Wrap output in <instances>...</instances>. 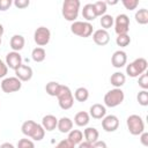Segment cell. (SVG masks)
Segmentation results:
<instances>
[{
    "label": "cell",
    "mask_w": 148,
    "mask_h": 148,
    "mask_svg": "<svg viewBox=\"0 0 148 148\" xmlns=\"http://www.w3.org/2000/svg\"><path fill=\"white\" fill-rule=\"evenodd\" d=\"M21 131L22 133L28 136L31 138L35 141H40L44 139L45 135V130L43 128V126L40 124H37L34 120H27L22 124L21 126Z\"/></svg>",
    "instance_id": "6da1fadb"
},
{
    "label": "cell",
    "mask_w": 148,
    "mask_h": 148,
    "mask_svg": "<svg viewBox=\"0 0 148 148\" xmlns=\"http://www.w3.org/2000/svg\"><path fill=\"white\" fill-rule=\"evenodd\" d=\"M80 1L79 0H65L62 3V16L65 20L69 22H74L77 18L79 10H80Z\"/></svg>",
    "instance_id": "7a4b0ae2"
},
{
    "label": "cell",
    "mask_w": 148,
    "mask_h": 148,
    "mask_svg": "<svg viewBox=\"0 0 148 148\" xmlns=\"http://www.w3.org/2000/svg\"><path fill=\"white\" fill-rule=\"evenodd\" d=\"M147 66H148V64L145 58H136L134 61L130 62L126 66V74L131 77L140 76L141 74L146 73Z\"/></svg>",
    "instance_id": "3957f363"
},
{
    "label": "cell",
    "mask_w": 148,
    "mask_h": 148,
    "mask_svg": "<svg viewBox=\"0 0 148 148\" xmlns=\"http://www.w3.org/2000/svg\"><path fill=\"white\" fill-rule=\"evenodd\" d=\"M57 98H58L59 106L62 110H68L74 104V96H73L71 89L67 86H62L61 84L60 90H59V92L57 95Z\"/></svg>",
    "instance_id": "277c9868"
},
{
    "label": "cell",
    "mask_w": 148,
    "mask_h": 148,
    "mask_svg": "<svg viewBox=\"0 0 148 148\" xmlns=\"http://www.w3.org/2000/svg\"><path fill=\"white\" fill-rule=\"evenodd\" d=\"M124 98V91L120 88H113L104 95V104L109 108H116L123 103Z\"/></svg>",
    "instance_id": "5b68a950"
},
{
    "label": "cell",
    "mask_w": 148,
    "mask_h": 148,
    "mask_svg": "<svg viewBox=\"0 0 148 148\" xmlns=\"http://www.w3.org/2000/svg\"><path fill=\"white\" fill-rule=\"evenodd\" d=\"M71 31L79 37L87 38L92 35V24L87 21H74L71 24Z\"/></svg>",
    "instance_id": "8992f818"
},
{
    "label": "cell",
    "mask_w": 148,
    "mask_h": 148,
    "mask_svg": "<svg viewBox=\"0 0 148 148\" xmlns=\"http://www.w3.org/2000/svg\"><path fill=\"white\" fill-rule=\"evenodd\" d=\"M127 130L132 135H140L145 132V123L139 114H131L126 119Z\"/></svg>",
    "instance_id": "52a82bcc"
},
{
    "label": "cell",
    "mask_w": 148,
    "mask_h": 148,
    "mask_svg": "<svg viewBox=\"0 0 148 148\" xmlns=\"http://www.w3.org/2000/svg\"><path fill=\"white\" fill-rule=\"evenodd\" d=\"M1 90L6 94H10V92H15L18 91L22 87V82L16 77V76H10V77H6L1 81Z\"/></svg>",
    "instance_id": "ba28073f"
},
{
    "label": "cell",
    "mask_w": 148,
    "mask_h": 148,
    "mask_svg": "<svg viewBox=\"0 0 148 148\" xmlns=\"http://www.w3.org/2000/svg\"><path fill=\"white\" fill-rule=\"evenodd\" d=\"M114 31L117 35H125L130 30V18L126 14H119L113 20Z\"/></svg>",
    "instance_id": "9c48e42d"
},
{
    "label": "cell",
    "mask_w": 148,
    "mask_h": 148,
    "mask_svg": "<svg viewBox=\"0 0 148 148\" xmlns=\"http://www.w3.org/2000/svg\"><path fill=\"white\" fill-rule=\"evenodd\" d=\"M51 38V31L46 27H39L35 30L34 34V40L38 46H44L49 44Z\"/></svg>",
    "instance_id": "30bf717a"
},
{
    "label": "cell",
    "mask_w": 148,
    "mask_h": 148,
    "mask_svg": "<svg viewBox=\"0 0 148 148\" xmlns=\"http://www.w3.org/2000/svg\"><path fill=\"white\" fill-rule=\"evenodd\" d=\"M102 127L105 132H114L119 127V119L114 114L105 116L102 120Z\"/></svg>",
    "instance_id": "8fae6325"
},
{
    "label": "cell",
    "mask_w": 148,
    "mask_h": 148,
    "mask_svg": "<svg viewBox=\"0 0 148 148\" xmlns=\"http://www.w3.org/2000/svg\"><path fill=\"white\" fill-rule=\"evenodd\" d=\"M6 65L7 67L12 68V69H17L21 65H22V57L18 52L12 51L9 53H7L6 56Z\"/></svg>",
    "instance_id": "7c38bea8"
},
{
    "label": "cell",
    "mask_w": 148,
    "mask_h": 148,
    "mask_svg": "<svg viewBox=\"0 0 148 148\" xmlns=\"http://www.w3.org/2000/svg\"><path fill=\"white\" fill-rule=\"evenodd\" d=\"M32 68L30 67V66H28V65H21L17 69H15V75H16V77L22 82H25V81H29V80H31V77H32Z\"/></svg>",
    "instance_id": "4fadbf2b"
},
{
    "label": "cell",
    "mask_w": 148,
    "mask_h": 148,
    "mask_svg": "<svg viewBox=\"0 0 148 148\" xmlns=\"http://www.w3.org/2000/svg\"><path fill=\"white\" fill-rule=\"evenodd\" d=\"M127 62V54L125 51H121V50H118L116 51L113 54H112V58H111V64L113 67L116 68H121L126 65Z\"/></svg>",
    "instance_id": "5bb4252c"
},
{
    "label": "cell",
    "mask_w": 148,
    "mask_h": 148,
    "mask_svg": "<svg viewBox=\"0 0 148 148\" xmlns=\"http://www.w3.org/2000/svg\"><path fill=\"white\" fill-rule=\"evenodd\" d=\"M92 39H94L95 44H97L99 46H104L110 42V35L106 30L98 29L92 34Z\"/></svg>",
    "instance_id": "9a60e30c"
},
{
    "label": "cell",
    "mask_w": 148,
    "mask_h": 148,
    "mask_svg": "<svg viewBox=\"0 0 148 148\" xmlns=\"http://www.w3.org/2000/svg\"><path fill=\"white\" fill-rule=\"evenodd\" d=\"M106 114V109L104 105L99 103H95L90 106L89 109V116L92 117L94 119H103Z\"/></svg>",
    "instance_id": "2e32d148"
},
{
    "label": "cell",
    "mask_w": 148,
    "mask_h": 148,
    "mask_svg": "<svg viewBox=\"0 0 148 148\" xmlns=\"http://www.w3.org/2000/svg\"><path fill=\"white\" fill-rule=\"evenodd\" d=\"M57 124H58V119L53 116V114H46L43 117L42 119V126L45 131H53L57 128Z\"/></svg>",
    "instance_id": "e0dca14e"
},
{
    "label": "cell",
    "mask_w": 148,
    "mask_h": 148,
    "mask_svg": "<svg viewBox=\"0 0 148 148\" xmlns=\"http://www.w3.org/2000/svg\"><path fill=\"white\" fill-rule=\"evenodd\" d=\"M57 128L59 130L60 133H69L72 131V128H73L72 119L68 118V117H61L60 119H58Z\"/></svg>",
    "instance_id": "ac0fdd59"
},
{
    "label": "cell",
    "mask_w": 148,
    "mask_h": 148,
    "mask_svg": "<svg viewBox=\"0 0 148 148\" xmlns=\"http://www.w3.org/2000/svg\"><path fill=\"white\" fill-rule=\"evenodd\" d=\"M24 43H25V39H24V37L22 35H14L10 38V47L15 52L21 51L23 49V46H24Z\"/></svg>",
    "instance_id": "d6986e66"
},
{
    "label": "cell",
    "mask_w": 148,
    "mask_h": 148,
    "mask_svg": "<svg viewBox=\"0 0 148 148\" xmlns=\"http://www.w3.org/2000/svg\"><path fill=\"white\" fill-rule=\"evenodd\" d=\"M83 136H84V139H86L87 142H89V143H95V142L98 140L99 133H98V131H97L95 127H87V128L83 131Z\"/></svg>",
    "instance_id": "ffe728a7"
},
{
    "label": "cell",
    "mask_w": 148,
    "mask_h": 148,
    "mask_svg": "<svg viewBox=\"0 0 148 148\" xmlns=\"http://www.w3.org/2000/svg\"><path fill=\"white\" fill-rule=\"evenodd\" d=\"M125 81H126V76H125V74H123L121 72H114V73L111 75V77H110V83H111L114 88H120V87H123L124 83H125Z\"/></svg>",
    "instance_id": "44dd1931"
},
{
    "label": "cell",
    "mask_w": 148,
    "mask_h": 148,
    "mask_svg": "<svg viewBox=\"0 0 148 148\" xmlns=\"http://www.w3.org/2000/svg\"><path fill=\"white\" fill-rule=\"evenodd\" d=\"M89 119H90V116H89L88 112H86V111H80V112H77V113L75 114V117H74V123H75L77 126L83 127V126H87V125H88V123L90 121Z\"/></svg>",
    "instance_id": "7402d4cb"
},
{
    "label": "cell",
    "mask_w": 148,
    "mask_h": 148,
    "mask_svg": "<svg viewBox=\"0 0 148 148\" xmlns=\"http://www.w3.org/2000/svg\"><path fill=\"white\" fill-rule=\"evenodd\" d=\"M82 16H83V18L87 20V22H89V21H94V20L96 18V14H95L92 3H87V5L83 6V9H82Z\"/></svg>",
    "instance_id": "603a6c76"
},
{
    "label": "cell",
    "mask_w": 148,
    "mask_h": 148,
    "mask_svg": "<svg viewBox=\"0 0 148 148\" xmlns=\"http://www.w3.org/2000/svg\"><path fill=\"white\" fill-rule=\"evenodd\" d=\"M74 146L79 145L82 142L83 140V133L80 131V130H72L69 133H68V138H67Z\"/></svg>",
    "instance_id": "cb8c5ba5"
},
{
    "label": "cell",
    "mask_w": 148,
    "mask_h": 148,
    "mask_svg": "<svg viewBox=\"0 0 148 148\" xmlns=\"http://www.w3.org/2000/svg\"><path fill=\"white\" fill-rule=\"evenodd\" d=\"M31 58L35 62H42L46 58V52L43 47H35L31 52Z\"/></svg>",
    "instance_id": "d4e9b609"
},
{
    "label": "cell",
    "mask_w": 148,
    "mask_h": 148,
    "mask_svg": "<svg viewBox=\"0 0 148 148\" xmlns=\"http://www.w3.org/2000/svg\"><path fill=\"white\" fill-rule=\"evenodd\" d=\"M134 17H135L136 23L142 24V25L143 24H147L148 23V9H146V8L138 9V12L135 13Z\"/></svg>",
    "instance_id": "484cf974"
},
{
    "label": "cell",
    "mask_w": 148,
    "mask_h": 148,
    "mask_svg": "<svg viewBox=\"0 0 148 148\" xmlns=\"http://www.w3.org/2000/svg\"><path fill=\"white\" fill-rule=\"evenodd\" d=\"M60 87H61L60 83H58V82H56V81H50L49 83H46L45 90H46V92H47L50 96L57 97V95H58V92H59V90H60Z\"/></svg>",
    "instance_id": "4316f807"
},
{
    "label": "cell",
    "mask_w": 148,
    "mask_h": 148,
    "mask_svg": "<svg viewBox=\"0 0 148 148\" xmlns=\"http://www.w3.org/2000/svg\"><path fill=\"white\" fill-rule=\"evenodd\" d=\"M74 98L77 102H86L89 98V91H88V89L84 88V87L77 88L75 90V92H74Z\"/></svg>",
    "instance_id": "83f0119b"
},
{
    "label": "cell",
    "mask_w": 148,
    "mask_h": 148,
    "mask_svg": "<svg viewBox=\"0 0 148 148\" xmlns=\"http://www.w3.org/2000/svg\"><path fill=\"white\" fill-rule=\"evenodd\" d=\"M92 6H94V10H95L96 17L105 15L106 9H108V6H106L105 1H96V2L92 3Z\"/></svg>",
    "instance_id": "f1b7e54d"
},
{
    "label": "cell",
    "mask_w": 148,
    "mask_h": 148,
    "mask_svg": "<svg viewBox=\"0 0 148 148\" xmlns=\"http://www.w3.org/2000/svg\"><path fill=\"white\" fill-rule=\"evenodd\" d=\"M99 23H101L102 28L104 30H106V29H109V28H111L113 25V17L111 15H109V14H105V15L101 16Z\"/></svg>",
    "instance_id": "f546056e"
},
{
    "label": "cell",
    "mask_w": 148,
    "mask_h": 148,
    "mask_svg": "<svg viewBox=\"0 0 148 148\" xmlns=\"http://www.w3.org/2000/svg\"><path fill=\"white\" fill-rule=\"evenodd\" d=\"M130 43H131V37L127 34H125V35H118L117 38H116V44L118 46H120V47H125V46L130 45Z\"/></svg>",
    "instance_id": "4dcf8cb0"
},
{
    "label": "cell",
    "mask_w": 148,
    "mask_h": 148,
    "mask_svg": "<svg viewBox=\"0 0 148 148\" xmlns=\"http://www.w3.org/2000/svg\"><path fill=\"white\" fill-rule=\"evenodd\" d=\"M136 99L139 102L140 105L142 106H147L148 105V91L147 90H141L139 91L138 96H136Z\"/></svg>",
    "instance_id": "1f68e13d"
},
{
    "label": "cell",
    "mask_w": 148,
    "mask_h": 148,
    "mask_svg": "<svg viewBox=\"0 0 148 148\" xmlns=\"http://www.w3.org/2000/svg\"><path fill=\"white\" fill-rule=\"evenodd\" d=\"M121 3L124 5V7L126 9L134 10L139 5V0H121Z\"/></svg>",
    "instance_id": "d6a6232c"
},
{
    "label": "cell",
    "mask_w": 148,
    "mask_h": 148,
    "mask_svg": "<svg viewBox=\"0 0 148 148\" xmlns=\"http://www.w3.org/2000/svg\"><path fill=\"white\" fill-rule=\"evenodd\" d=\"M17 148H35V145L30 139H21L17 142Z\"/></svg>",
    "instance_id": "836d02e7"
},
{
    "label": "cell",
    "mask_w": 148,
    "mask_h": 148,
    "mask_svg": "<svg viewBox=\"0 0 148 148\" xmlns=\"http://www.w3.org/2000/svg\"><path fill=\"white\" fill-rule=\"evenodd\" d=\"M139 86L142 88V90H147L148 89V74L143 73L139 76Z\"/></svg>",
    "instance_id": "e575fe53"
},
{
    "label": "cell",
    "mask_w": 148,
    "mask_h": 148,
    "mask_svg": "<svg viewBox=\"0 0 148 148\" xmlns=\"http://www.w3.org/2000/svg\"><path fill=\"white\" fill-rule=\"evenodd\" d=\"M54 148H75V146L68 140V139H64L61 141L58 142V145Z\"/></svg>",
    "instance_id": "d590c367"
},
{
    "label": "cell",
    "mask_w": 148,
    "mask_h": 148,
    "mask_svg": "<svg viewBox=\"0 0 148 148\" xmlns=\"http://www.w3.org/2000/svg\"><path fill=\"white\" fill-rule=\"evenodd\" d=\"M30 5V1L29 0H15L14 1V6L16 8H25Z\"/></svg>",
    "instance_id": "8d00e7d4"
},
{
    "label": "cell",
    "mask_w": 148,
    "mask_h": 148,
    "mask_svg": "<svg viewBox=\"0 0 148 148\" xmlns=\"http://www.w3.org/2000/svg\"><path fill=\"white\" fill-rule=\"evenodd\" d=\"M8 73V67L6 65V62H3L1 59H0V79L5 77Z\"/></svg>",
    "instance_id": "74e56055"
},
{
    "label": "cell",
    "mask_w": 148,
    "mask_h": 148,
    "mask_svg": "<svg viewBox=\"0 0 148 148\" xmlns=\"http://www.w3.org/2000/svg\"><path fill=\"white\" fill-rule=\"evenodd\" d=\"M12 0H0V10L5 12L12 6Z\"/></svg>",
    "instance_id": "f35d334b"
},
{
    "label": "cell",
    "mask_w": 148,
    "mask_h": 148,
    "mask_svg": "<svg viewBox=\"0 0 148 148\" xmlns=\"http://www.w3.org/2000/svg\"><path fill=\"white\" fill-rule=\"evenodd\" d=\"M140 142H141L145 147L148 146V133H147V132H142V133L140 134Z\"/></svg>",
    "instance_id": "ab89813d"
},
{
    "label": "cell",
    "mask_w": 148,
    "mask_h": 148,
    "mask_svg": "<svg viewBox=\"0 0 148 148\" xmlns=\"http://www.w3.org/2000/svg\"><path fill=\"white\" fill-rule=\"evenodd\" d=\"M92 148H108V146H106V143L104 141L97 140L95 143H92Z\"/></svg>",
    "instance_id": "60d3db41"
},
{
    "label": "cell",
    "mask_w": 148,
    "mask_h": 148,
    "mask_svg": "<svg viewBox=\"0 0 148 148\" xmlns=\"http://www.w3.org/2000/svg\"><path fill=\"white\" fill-rule=\"evenodd\" d=\"M77 148H92V143H89L87 141H83V142L79 143V147Z\"/></svg>",
    "instance_id": "b9f144b4"
},
{
    "label": "cell",
    "mask_w": 148,
    "mask_h": 148,
    "mask_svg": "<svg viewBox=\"0 0 148 148\" xmlns=\"http://www.w3.org/2000/svg\"><path fill=\"white\" fill-rule=\"evenodd\" d=\"M0 148H15L10 142H3L2 145H0Z\"/></svg>",
    "instance_id": "7bdbcfd3"
},
{
    "label": "cell",
    "mask_w": 148,
    "mask_h": 148,
    "mask_svg": "<svg viewBox=\"0 0 148 148\" xmlns=\"http://www.w3.org/2000/svg\"><path fill=\"white\" fill-rule=\"evenodd\" d=\"M2 35H3V27H2V24L0 23V38H1Z\"/></svg>",
    "instance_id": "ee69618b"
},
{
    "label": "cell",
    "mask_w": 148,
    "mask_h": 148,
    "mask_svg": "<svg viewBox=\"0 0 148 148\" xmlns=\"http://www.w3.org/2000/svg\"><path fill=\"white\" fill-rule=\"evenodd\" d=\"M117 2H118V1H106L105 3H106V6H108V5H116Z\"/></svg>",
    "instance_id": "f6af8a7d"
},
{
    "label": "cell",
    "mask_w": 148,
    "mask_h": 148,
    "mask_svg": "<svg viewBox=\"0 0 148 148\" xmlns=\"http://www.w3.org/2000/svg\"><path fill=\"white\" fill-rule=\"evenodd\" d=\"M0 44H1V38H0Z\"/></svg>",
    "instance_id": "bcb514c9"
}]
</instances>
